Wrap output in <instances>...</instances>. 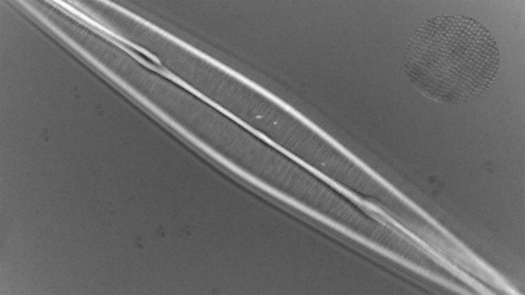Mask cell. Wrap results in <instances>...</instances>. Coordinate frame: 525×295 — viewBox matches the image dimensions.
<instances>
[{"instance_id":"obj_1","label":"cell","mask_w":525,"mask_h":295,"mask_svg":"<svg viewBox=\"0 0 525 295\" xmlns=\"http://www.w3.org/2000/svg\"><path fill=\"white\" fill-rule=\"evenodd\" d=\"M498 46L483 25L462 15L439 16L420 25L408 43L410 81L437 102L456 103L483 93L499 66Z\"/></svg>"}]
</instances>
